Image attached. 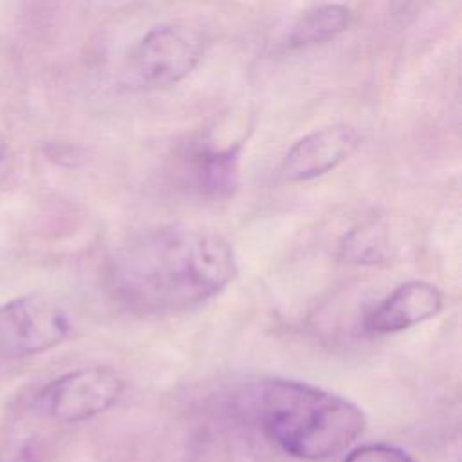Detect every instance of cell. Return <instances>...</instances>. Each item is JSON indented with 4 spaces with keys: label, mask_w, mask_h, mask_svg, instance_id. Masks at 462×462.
Here are the masks:
<instances>
[{
    "label": "cell",
    "mask_w": 462,
    "mask_h": 462,
    "mask_svg": "<svg viewBox=\"0 0 462 462\" xmlns=\"http://www.w3.org/2000/svg\"><path fill=\"white\" fill-rule=\"evenodd\" d=\"M442 309L444 294L437 285L424 280H408L366 312L363 328L377 336L397 334L435 318Z\"/></svg>",
    "instance_id": "ba28073f"
},
{
    "label": "cell",
    "mask_w": 462,
    "mask_h": 462,
    "mask_svg": "<svg viewBox=\"0 0 462 462\" xmlns=\"http://www.w3.org/2000/svg\"><path fill=\"white\" fill-rule=\"evenodd\" d=\"M200 32L182 23L150 29L123 61L121 83L126 90H159L184 79L200 61Z\"/></svg>",
    "instance_id": "3957f363"
},
{
    "label": "cell",
    "mask_w": 462,
    "mask_h": 462,
    "mask_svg": "<svg viewBox=\"0 0 462 462\" xmlns=\"http://www.w3.org/2000/svg\"><path fill=\"white\" fill-rule=\"evenodd\" d=\"M251 408L263 435L305 462L341 455L366 428L365 411L350 399L287 377L262 379L253 388Z\"/></svg>",
    "instance_id": "7a4b0ae2"
},
{
    "label": "cell",
    "mask_w": 462,
    "mask_h": 462,
    "mask_svg": "<svg viewBox=\"0 0 462 462\" xmlns=\"http://www.w3.org/2000/svg\"><path fill=\"white\" fill-rule=\"evenodd\" d=\"M343 462H417L406 449L388 442H368L348 451Z\"/></svg>",
    "instance_id": "7c38bea8"
},
{
    "label": "cell",
    "mask_w": 462,
    "mask_h": 462,
    "mask_svg": "<svg viewBox=\"0 0 462 462\" xmlns=\"http://www.w3.org/2000/svg\"><path fill=\"white\" fill-rule=\"evenodd\" d=\"M244 139L218 144L211 139L189 141L179 153V173L188 189L206 199H224L238 186Z\"/></svg>",
    "instance_id": "8992f818"
},
{
    "label": "cell",
    "mask_w": 462,
    "mask_h": 462,
    "mask_svg": "<svg viewBox=\"0 0 462 462\" xmlns=\"http://www.w3.org/2000/svg\"><path fill=\"white\" fill-rule=\"evenodd\" d=\"M352 20L348 7L341 4H325L303 13L289 34L292 47H307L325 43L341 34Z\"/></svg>",
    "instance_id": "30bf717a"
},
{
    "label": "cell",
    "mask_w": 462,
    "mask_h": 462,
    "mask_svg": "<svg viewBox=\"0 0 462 462\" xmlns=\"http://www.w3.org/2000/svg\"><path fill=\"white\" fill-rule=\"evenodd\" d=\"M236 274V253L224 235L164 224L126 238L112 253L105 278L110 296L125 310L161 318L200 307Z\"/></svg>",
    "instance_id": "6da1fadb"
},
{
    "label": "cell",
    "mask_w": 462,
    "mask_h": 462,
    "mask_svg": "<svg viewBox=\"0 0 462 462\" xmlns=\"http://www.w3.org/2000/svg\"><path fill=\"white\" fill-rule=\"evenodd\" d=\"M388 233L375 222L356 226L341 242L343 260L356 265H381L388 260Z\"/></svg>",
    "instance_id": "8fae6325"
},
{
    "label": "cell",
    "mask_w": 462,
    "mask_h": 462,
    "mask_svg": "<svg viewBox=\"0 0 462 462\" xmlns=\"http://www.w3.org/2000/svg\"><path fill=\"white\" fill-rule=\"evenodd\" d=\"M4 153H5V141H4V137L0 135V159L4 157Z\"/></svg>",
    "instance_id": "4fadbf2b"
},
{
    "label": "cell",
    "mask_w": 462,
    "mask_h": 462,
    "mask_svg": "<svg viewBox=\"0 0 462 462\" xmlns=\"http://www.w3.org/2000/svg\"><path fill=\"white\" fill-rule=\"evenodd\" d=\"M361 135L348 125H330L296 141L282 159L280 175L287 182H305L332 171L359 146Z\"/></svg>",
    "instance_id": "52a82bcc"
},
{
    "label": "cell",
    "mask_w": 462,
    "mask_h": 462,
    "mask_svg": "<svg viewBox=\"0 0 462 462\" xmlns=\"http://www.w3.org/2000/svg\"><path fill=\"white\" fill-rule=\"evenodd\" d=\"M31 411L13 417L0 430V462H51L56 437L49 426L54 422L34 406Z\"/></svg>",
    "instance_id": "9c48e42d"
},
{
    "label": "cell",
    "mask_w": 462,
    "mask_h": 462,
    "mask_svg": "<svg viewBox=\"0 0 462 462\" xmlns=\"http://www.w3.org/2000/svg\"><path fill=\"white\" fill-rule=\"evenodd\" d=\"M126 388V379L112 366H81L47 383L32 406L54 424H78L114 408Z\"/></svg>",
    "instance_id": "277c9868"
},
{
    "label": "cell",
    "mask_w": 462,
    "mask_h": 462,
    "mask_svg": "<svg viewBox=\"0 0 462 462\" xmlns=\"http://www.w3.org/2000/svg\"><path fill=\"white\" fill-rule=\"evenodd\" d=\"M72 332L69 312L45 296H20L0 305V361L47 352Z\"/></svg>",
    "instance_id": "5b68a950"
}]
</instances>
